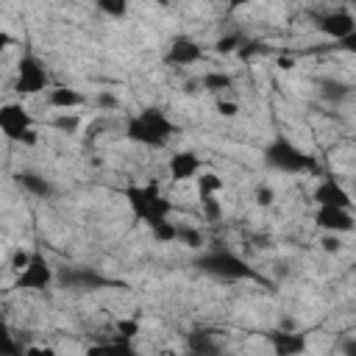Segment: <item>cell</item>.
<instances>
[{"mask_svg": "<svg viewBox=\"0 0 356 356\" xmlns=\"http://www.w3.org/2000/svg\"><path fill=\"white\" fill-rule=\"evenodd\" d=\"M172 134H175L172 120L164 111L153 108V106L150 108H142L125 125V136L131 142H136V145H145V147H164Z\"/></svg>", "mask_w": 356, "mask_h": 356, "instance_id": "obj_1", "label": "cell"}, {"mask_svg": "<svg viewBox=\"0 0 356 356\" xmlns=\"http://www.w3.org/2000/svg\"><path fill=\"white\" fill-rule=\"evenodd\" d=\"M125 200H128L134 217L147 222V225H153L159 220H167L170 211H172V203L167 197H161L159 181H147L145 186H128L125 189Z\"/></svg>", "mask_w": 356, "mask_h": 356, "instance_id": "obj_2", "label": "cell"}, {"mask_svg": "<svg viewBox=\"0 0 356 356\" xmlns=\"http://www.w3.org/2000/svg\"><path fill=\"white\" fill-rule=\"evenodd\" d=\"M264 161L273 167V170H281V172H320V164L314 156L303 153L295 142H289L286 136H275L267 147H264Z\"/></svg>", "mask_w": 356, "mask_h": 356, "instance_id": "obj_3", "label": "cell"}, {"mask_svg": "<svg viewBox=\"0 0 356 356\" xmlns=\"http://www.w3.org/2000/svg\"><path fill=\"white\" fill-rule=\"evenodd\" d=\"M195 267H197L200 273H209V275H214V278H225V281L259 278L256 270H253L245 259H239L236 253H231V250H209V253L197 256Z\"/></svg>", "mask_w": 356, "mask_h": 356, "instance_id": "obj_4", "label": "cell"}, {"mask_svg": "<svg viewBox=\"0 0 356 356\" xmlns=\"http://www.w3.org/2000/svg\"><path fill=\"white\" fill-rule=\"evenodd\" d=\"M47 89V72L42 67V61L31 53H25L17 64V81H14V92L28 97V95H39Z\"/></svg>", "mask_w": 356, "mask_h": 356, "instance_id": "obj_5", "label": "cell"}, {"mask_svg": "<svg viewBox=\"0 0 356 356\" xmlns=\"http://www.w3.org/2000/svg\"><path fill=\"white\" fill-rule=\"evenodd\" d=\"M56 281V273L50 267V261L42 253H33L31 261L17 273L14 289H28V292H42Z\"/></svg>", "mask_w": 356, "mask_h": 356, "instance_id": "obj_6", "label": "cell"}, {"mask_svg": "<svg viewBox=\"0 0 356 356\" xmlns=\"http://www.w3.org/2000/svg\"><path fill=\"white\" fill-rule=\"evenodd\" d=\"M314 225L323 228L325 234H348V231H353L356 222H353L350 209H342V206H317Z\"/></svg>", "mask_w": 356, "mask_h": 356, "instance_id": "obj_7", "label": "cell"}, {"mask_svg": "<svg viewBox=\"0 0 356 356\" xmlns=\"http://www.w3.org/2000/svg\"><path fill=\"white\" fill-rule=\"evenodd\" d=\"M31 114H28V108L22 106V103H6L3 108H0V128H3V134L11 139V142H17L28 128H31Z\"/></svg>", "mask_w": 356, "mask_h": 356, "instance_id": "obj_8", "label": "cell"}, {"mask_svg": "<svg viewBox=\"0 0 356 356\" xmlns=\"http://www.w3.org/2000/svg\"><path fill=\"white\" fill-rule=\"evenodd\" d=\"M164 58L172 67H189V64H197L203 58V47L189 36H175L170 42V50H167Z\"/></svg>", "mask_w": 356, "mask_h": 356, "instance_id": "obj_9", "label": "cell"}, {"mask_svg": "<svg viewBox=\"0 0 356 356\" xmlns=\"http://www.w3.org/2000/svg\"><path fill=\"white\" fill-rule=\"evenodd\" d=\"M317 28H320L328 39L342 42L348 33H353V31H356V17H353L350 11H345V8H339V11H328L325 17H320Z\"/></svg>", "mask_w": 356, "mask_h": 356, "instance_id": "obj_10", "label": "cell"}, {"mask_svg": "<svg viewBox=\"0 0 356 356\" xmlns=\"http://www.w3.org/2000/svg\"><path fill=\"white\" fill-rule=\"evenodd\" d=\"M312 197H314L317 206H342V209H350V206H353L348 189H345L339 181H334V178H323V181L314 186Z\"/></svg>", "mask_w": 356, "mask_h": 356, "instance_id": "obj_11", "label": "cell"}, {"mask_svg": "<svg viewBox=\"0 0 356 356\" xmlns=\"http://www.w3.org/2000/svg\"><path fill=\"white\" fill-rule=\"evenodd\" d=\"M167 170H170V178H172L175 184L192 181V178H197V172H200V156L192 153V150H178L175 156H170Z\"/></svg>", "mask_w": 356, "mask_h": 356, "instance_id": "obj_12", "label": "cell"}, {"mask_svg": "<svg viewBox=\"0 0 356 356\" xmlns=\"http://www.w3.org/2000/svg\"><path fill=\"white\" fill-rule=\"evenodd\" d=\"M58 281L67 286V289H100V286H108V278L97 275L95 270H86V267H70L58 275Z\"/></svg>", "mask_w": 356, "mask_h": 356, "instance_id": "obj_13", "label": "cell"}, {"mask_svg": "<svg viewBox=\"0 0 356 356\" xmlns=\"http://www.w3.org/2000/svg\"><path fill=\"white\" fill-rule=\"evenodd\" d=\"M270 342H273V350L278 356H295V353L306 350V339L300 334H289V331H273Z\"/></svg>", "mask_w": 356, "mask_h": 356, "instance_id": "obj_14", "label": "cell"}, {"mask_svg": "<svg viewBox=\"0 0 356 356\" xmlns=\"http://www.w3.org/2000/svg\"><path fill=\"white\" fill-rule=\"evenodd\" d=\"M47 103H50L53 108L70 111V108H75V106L83 103V95H81L78 89H70V86H56V89L47 92Z\"/></svg>", "mask_w": 356, "mask_h": 356, "instance_id": "obj_15", "label": "cell"}, {"mask_svg": "<svg viewBox=\"0 0 356 356\" xmlns=\"http://www.w3.org/2000/svg\"><path fill=\"white\" fill-rule=\"evenodd\" d=\"M17 181H19V186H22L25 192H31V195H36V197H47V195L53 192L50 181L42 178L39 172H19Z\"/></svg>", "mask_w": 356, "mask_h": 356, "instance_id": "obj_16", "label": "cell"}, {"mask_svg": "<svg viewBox=\"0 0 356 356\" xmlns=\"http://www.w3.org/2000/svg\"><path fill=\"white\" fill-rule=\"evenodd\" d=\"M211 334H214V331H203V328L192 331V334H189V339H186L189 350H195V353H217V350H220V345L211 339Z\"/></svg>", "mask_w": 356, "mask_h": 356, "instance_id": "obj_17", "label": "cell"}, {"mask_svg": "<svg viewBox=\"0 0 356 356\" xmlns=\"http://www.w3.org/2000/svg\"><path fill=\"white\" fill-rule=\"evenodd\" d=\"M195 184H197V195H200V197L222 192V178H220L217 172H211V170H209V172H197Z\"/></svg>", "mask_w": 356, "mask_h": 356, "instance_id": "obj_18", "label": "cell"}, {"mask_svg": "<svg viewBox=\"0 0 356 356\" xmlns=\"http://www.w3.org/2000/svg\"><path fill=\"white\" fill-rule=\"evenodd\" d=\"M150 234H153V239H159V242H175V239H178V225L170 222V220H159V222L150 225Z\"/></svg>", "mask_w": 356, "mask_h": 356, "instance_id": "obj_19", "label": "cell"}, {"mask_svg": "<svg viewBox=\"0 0 356 356\" xmlns=\"http://www.w3.org/2000/svg\"><path fill=\"white\" fill-rule=\"evenodd\" d=\"M231 75H225V72H206L203 75V86L209 89V92H222V89H231Z\"/></svg>", "mask_w": 356, "mask_h": 356, "instance_id": "obj_20", "label": "cell"}, {"mask_svg": "<svg viewBox=\"0 0 356 356\" xmlns=\"http://www.w3.org/2000/svg\"><path fill=\"white\" fill-rule=\"evenodd\" d=\"M53 128H56V131H61V134H75V131L81 128V120H78L75 114L61 111L58 117H53Z\"/></svg>", "mask_w": 356, "mask_h": 356, "instance_id": "obj_21", "label": "cell"}, {"mask_svg": "<svg viewBox=\"0 0 356 356\" xmlns=\"http://www.w3.org/2000/svg\"><path fill=\"white\" fill-rule=\"evenodd\" d=\"M95 6L106 17H125V11H128V0H95Z\"/></svg>", "mask_w": 356, "mask_h": 356, "instance_id": "obj_22", "label": "cell"}, {"mask_svg": "<svg viewBox=\"0 0 356 356\" xmlns=\"http://www.w3.org/2000/svg\"><path fill=\"white\" fill-rule=\"evenodd\" d=\"M178 242H184L186 248H200L203 245V236H200V231L197 228H192V225H178Z\"/></svg>", "mask_w": 356, "mask_h": 356, "instance_id": "obj_23", "label": "cell"}, {"mask_svg": "<svg viewBox=\"0 0 356 356\" xmlns=\"http://www.w3.org/2000/svg\"><path fill=\"white\" fill-rule=\"evenodd\" d=\"M323 97H325V100L339 103V100H345V97H348V86H345V83H339V81H325V83H323Z\"/></svg>", "mask_w": 356, "mask_h": 356, "instance_id": "obj_24", "label": "cell"}, {"mask_svg": "<svg viewBox=\"0 0 356 356\" xmlns=\"http://www.w3.org/2000/svg\"><path fill=\"white\" fill-rule=\"evenodd\" d=\"M114 328H117L120 339H134V337L139 334V320H134V317H122V320L114 323Z\"/></svg>", "mask_w": 356, "mask_h": 356, "instance_id": "obj_25", "label": "cell"}, {"mask_svg": "<svg viewBox=\"0 0 356 356\" xmlns=\"http://www.w3.org/2000/svg\"><path fill=\"white\" fill-rule=\"evenodd\" d=\"M200 203H203V214L209 220H220L222 217V206H220L217 195H206V197H200Z\"/></svg>", "mask_w": 356, "mask_h": 356, "instance_id": "obj_26", "label": "cell"}, {"mask_svg": "<svg viewBox=\"0 0 356 356\" xmlns=\"http://www.w3.org/2000/svg\"><path fill=\"white\" fill-rule=\"evenodd\" d=\"M239 47V36H220L217 42H214V53H220V56H228V53H234Z\"/></svg>", "mask_w": 356, "mask_h": 356, "instance_id": "obj_27", "label": "cell"}, {"mask_svg": "<svg viewBox=\"0 0 356 356\" xmlns=\"http://www.w3.org/2000/svg\"><path fill=\"white\" fill-rule=\"evenodd\" d=\"M273 203H275V189L267 186V184H261V186L256 189V206L267 209V206H273Z\"/></svg>", "mask_w": 356, "mask_h": 356, "instance_id": "obj_28", "label": "cell"}, {"mask_svg": "<svg viewBox=\"0 0 356 356\" xmlns=\"http://www.w3.org/2000/svg\"><path fill=\"white\" fill-rule=\"evenodd\" d=\"M320 248H323L325 253H339V250H342V242H339V234H325V236L320 239Z\"/></svg>", "mask_w": 356, "mask_h": 356, "instance_id": "obj_29", "label": "cell"}, {"mask_svg": "<svg viewBox=\"0 0 356 356\" xmlns=\"http://www.w3.org/2000/svg\"><path fill=\"white\" fill-rule=\"evenodd\" d=\"M217 114L231 120V117H236V114H239V106H236L234 100H222V97H220V100H217Z\"/></svg>", "mask_w": 356, "mask_h": 356, "instance_id": "obj_30", "label": "cell"}, {"mask_svg": "<svg viewBox=\"0 0 356 356\" xmlns=\"http://www.w3.org/2000/svg\"><path fill=\"white\" fill-rule=\"evenodd\" d=\"M31 256H33V253H28V250H14V256H11V270L19 273V270L31 261Z\"/></svg>", "mask_w": 356, "mask_h": 356, "instance_id": "obj_31", "label": "cell"}, {"mask_svg": "<svg viewBox=\"0 0 356 356\" xmlns=\"http://www.w3.org/2000/svg\"><path fill=\"white\" fill-rule=\"evenodd\" d=\"M97 106H103V108H117L120 100H117V95H111V92H100V95H97Z\"/></svg>", "mask_w": 356, "mask_h": 356, "instance_id": "obj_32", "label": "cell"}, {"mask_svg": "<svg viewBox=\"0 0 356 356\" xmlns=\"http://www.w3.org/2000/svg\"><path fill=\"white\" fill-rule=\"evenodd\" d=\"M339 47L345 50V53H350V56H356V31L353 33H348L342 42H339Z\"/></svg>", "mask_w": 356, "mask_h": 356, "instance_id": "obj_33", "label": "cell"}, {"mask_svg": "<svg viewBox=\"0 0 356 356\" xmlns=\"http://www.w3.org/2000/svg\"><path fill=\"white\" fill-rule=\"evenodd\" d=\"M278 67H281V70H292V67H295V58H292V56H281V58H278Z\"/></svg>", "mask_w": 356, "mask_h": 356, "instance_id": "obj_34", "label": "cell"}, {"mask_svg": "<svg viewBox=\"0 0 356 356\" xmlns=\"http://www.w3.org/2000/svg\"><path fill=\"white\" fill-rule=\"evenodd\" d=\"M25 353H28V356H50L53 350H50V348H28Z\"/></svg>", "mask_w": 356, "mask_h": 356, "instance_id": "obj_35", "label": "cell"}, {"mask_svg": "<svg viewBox=\"0 0 356 356\" xmlns=\"http://www.w3.org/2000/svg\"><path fill=\"white\" fill-rule=\"evenodd\" d=\"M342 350H345L348 356H356V339H348V342L342 345Z\"/></svg>", "mask_w": 356, "mask_h": 356, "instance_id": "obj_36", "label": "cell"}, {"mask_svg": "<svg viewBox=\"0 0 356 356\" xmlns=\"http://www.w3.org/2000/svg\"><path fill=\"white\" fill-rule=\"evenodd\" d=\"M248 3H253V0H228L231 8H242V6H248Z\"/></svg>", "mask_w": 356, "mask_h": 356, "instance_id": "obj_37", "label": "cell"}]
</instances>
